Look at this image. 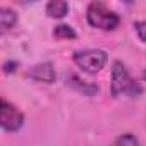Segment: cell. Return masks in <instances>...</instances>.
Returning a JSON list of instances; mask_svg holds the SVG:
<instances>
[{
    "label": "cell",
    "instance_id": "cell-1",
    "mask_svg": "<svg viewBox=\"0 0 146 146\" xmlns=\"http://www.w3.org/2000/svg\"><path fill=\"white\" fill-rule=\"evenodd\" d=\"M110 91H112V96L115 98H120V96H139L143 93V88L141 84H137L132 76L129 74L127 67L115 60L113 65H112V84H110Z\"/></svg>",
    "mask_w": 146,
    "mask_h": 146
},
{
    "label": "cell",
    "instance_id": "cell-2",
    "mask_svg": "<svg viewBox=\"0 0 146 146\" xmlns=\"http://www.w3.org/2000/svg\"><path fill=\"white\" fill-rule=\"evenodd\" d=\"M86 19L90 26L103 31H112L120 23V17L113 11H110L103 2H91L86 11Z\"/></svg>",
    "mask_w": 146,
    "mask_h": 146
},
{
    "label": "cell",
    "instance_id": "cell-3",
    "mask_svg": "<svg viewBox=\"0 0 146 146\" xmlns=\"http://www.w3.org/2000/svg\"><path fill=\"white\" fill-rule=\"evenodd\" d=\"M107 53L103 50H81L74 53V62L79 69H83L88 74L102 70L107 64Z\"/></svg>",
    "mask_w": 146,
    "mask_h": 146
},
{
    "label": "cell",
    "instance_id": "cell-4",
    "mask_svg": "<svg viewBox=\"0 0 146 146\" xmlns=\"http://www.w3.org/2000/svg\"><path fill=\"white\" fill-rule=\"evenodd\" d=\"M0 120H2V127L5 131H17L23 127L24 115L7 100H2V117H0Z\"/></svg>",
    "mask_w": 146,
    "mask_h": 146
},
{
    "label": "cell",
    "instance_id": "cell-5",
    "mask_svg": "<svg viewBox=\"0 0 146 146\" xmlns=\"http://www.w3.org/2000/svg\"><path fill=\"white\" fill-rule=\"evenodd\" d=\"M28 78L33 79V81H38V83H53L55 78H57L55 67L50 62L38 64V65H35L33 69L28 70Z\"/></svg>",
    "mask_w": 146,
    "mask_h": 146
},
{
    "label": "cell",
    "instance_id": "cell-6",
    "mask_svg": "<svg viewBox=\"0 0 146 146\" xmlns=\"http://www.w3.org/2000/svg\"><path fill=\"white\" fill-rule=\"evenodd\" d=\"M67 84H69L72 90H76L78 93H83L84 96H95V95L100 91L95 83L84 81V79H81V78L76 76V74H70V76L67 78Z\"/></svg>",
    "mask_w": 146,
    "mask_h": 146
},
{
    "label": "cell",
    "instance_id": "cell-7",
    "mask_svg": "<svg viewBox=\"0 0 146 146\" xmlns=\"http://www.w3.org/2000/svg\"><path fill=\"white\" fill-rule=\"evenodd\" d=\"M69 11V4L64 2V0H52V2L46 4V14L53 19H62L67 16Z\"/></svg>",
    "mask_w": 146,
    "mask_h": 146
},
{
    "label": "cell",
    "instance_id": "cell-8",
    "mask_svg": "<svg viewBox=\"0 0 146 146\" xmlns=\"http://www.w3.org/2000/svg\"><path fill=\"white\" fill-rule=\"evenodd\" d=\"M17 23V16L14 11L11 9H0V26L4 31H9L11 28H14V24Z\"/></svg>",
    "mask_w": 146,
    "mask_h": 146
},
{
    "label": "cell",
    "instance_id": "cell-9",
    "mask_svg": "<svg viewBox=\"0 0 146 146\" xmlns=\"http://www.w3.org/2000/svg\"><path fill=\"white\" fill-rule=\"evenodd\" d=\"M53 36L60 38V40H74L76 38V31L72 29L69 24H60L53 29Z\"/></svg>",
    "mask_w": 146,
    "mask_h": 146
},
{
    "label": "cell",
    "instance_id": "cell-10",
    "mask_svg": "<svg viewBox=\"0 0 146 146\" xmlns=\"http://www.w3.org/2000/svg\"><path fill=\"white\" fill-rule=\"evenodd\" d=\"M112 146H139V143H137L136 136H132V134H122V136H119L112 143Z\"/></svg>",
    "mask_w": 146,
    "mask_h": 146
},
{
    "label": "cell",
    "instance_id": "cell-11",
    "mask_svg": "<svg viewBox=\"0 0 146 146\" xmlns=\"http://www.w3.org/2000/svg\"><path fill=\"white\" fill-rule=\"evenodd\" d=\"M134 28H136V33H137L139 40H141L143 43H146V21H139V23H136Z\"/></svg>",
    "mask_w": 146,
    "mask_h": 146
},
{
    "label": "cell",
    "instance_id": "cell-12",
    "mask_svg": "<svg viewBox=\"0 0 146 146\" xmlns=\"http://www.w3.org/2000/svg\"><path fill=\"white\" fill-rule=\"evenodd\" d=\"M16 67H17V62H7V64L4 65V70L7 72V74H11L12 70H16Z\"/></svg>",
    "mask_w": 146,
    "mask_h": 146
},
{
    "label": "cell",
    "instance_id": "cell-13",
    "mask_svg": "<svg viewBox=\"0 0 146 146\" xmlns=\"http://www.w3.org/2000/svg\"><path fill=\"white\" fill-rule=\"evenodd\" d=\"M144 79H146V72H144Z\"/></svg>",
    "mask_w": 146,
    "mask_h": 146
}]
</instances>
